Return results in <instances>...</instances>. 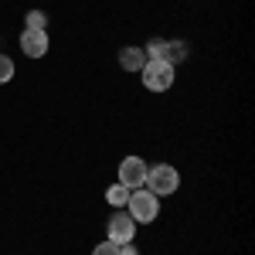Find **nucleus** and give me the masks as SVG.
<instances>
[{"label":"nucleus","mask_w":255,"mask_h":255,"mask_svg":"<svg viewBox=\"0 0 255 255\" xmlns=\"http://www.w3.org/2000/svg\"><path fill=\"white\" fill-rule=\"evenodd\" d=\"M119 255H139V249L133 242H126V245H119Z\"/></svg>","instance_id":"obj_14"},{"label":"nucleus","mask_w":255,"mask_h":255,"mask_svg":"<svg viewBox=\"0 0 255 255\" xmlns=\"http://www.w3.org/2000/svg\"><path fill=\"white\" fill-rule=\"evenodd\" d=\"M20 48H24L27 58H44V55H48V31H27V27H24Z\"/></svg>","instance_id":"obj_6"},{"label":"nucleus","mask_w":255,"mask_h":255,"mask_svg":"<svg viewBox=\"0 0 255 255\" xmlns=\"http://www.w3.org/2000/svg\"><path fill=\"white\" fill-rule=\"evenodd\" d=\"M146 160L143 157H126L119 163V184L123 187H129V191H136V187H146Z\"/></svg>","instance_id":"obj_5"},{"label":"nucleus","mask_w":255,"mask_h":255,"mask_svg":"<svg viewBox=\"0 0 255 255\" xmlns=\"http://www.w3.org/2000/svg\"><path fill=\"white\" fill-rule=\"evenodd\" d=\"M106 235H109V242H116V245H126V242H133V238H136V221L126 215V208H119V211L109 215Z\"/></svg>","instance_id":"obj_4"},{"label":"nucleus","mask_w":255,"mask_h":255,"mask_svg":"<svg viewBox=\"0 0 255 255\" xmlns=\"http://www.w3.org/2000/svg\"><path fill=\"white\" fill-rule=\"evenodd\" d=\"M126 215L139 221V225H150L153 218L160 215V201L153 191H146V187H136V191H129V201H126Z\"/></svg>","instance_id":"obj_1"},{"label":"nucleus","mask_w":255,"mask_h":255,"mask_svg":"<svg viewBox=\"0 0 255 255\" xmlns=\"http://www.w3.org/2000/svg\"><path fill=\"white\" fill-rule=\"evenodd\" d=\"M92 255H119V245L116 242H102V245L92 249Z\"/></svg>","instance_id":"obj_13"},{"label":"nucleus","mask_w":255,"mask_h":255,"mask_svg":"<svg viewBox=\"0 0 255 255\" xmlns=\"http://www.w3.org/2000/svg\"><path fill=\"white\" fill-rule=\"evenodd\" d=\"M139 75H143V85L150 92H167L174 85V65H167L163 58H150L139 68Z\"/></svg>","instance_id":"obj_3"},{"label":"nucleus","mask_w":255,"mask_h":255,"mask_svg":"<svg viewBox=\"0 0 255 255\" xmlns=\"http://www.w3.org/2000/svg\"><path fill=\"white\" fill-rule=\"evenodd\" d=\"M177 187H180V174H177V167H170V163H157V167L146 170V191H153L157 197L174 194Z\"/></svg>","instance_id":"obj_2"},{"label":"nucleus","mask_w":255,"mask_h":255,"mask_svg":"<svg viewBox=\"0 0 255 255\" xmlns=\"http://www.w3.org/2000/svg\"><path fill=\"white\" fill-rule=\"evenodd\" d=\"M187 58V44L184 41H167L163 44V61L167 65H177V61H184Z\"/></svg>","instance_id":"obj_8"},{"label":"nucleus","mask_w":255,"mask_h":255,"mask_svg":"<svg viewBox=\"0 0 255 255\" xmlns=\"http://www.w3.org/2000/svg\"><path fill=\"white\" fill-rule=\"evenodd\" d=\"M10 79H14V61L7 55H0V85H7Z\"/></svg>","instance_id":"obj_12"},{"label":"nucleus","mask_w":255,"mask_h":255,"mask_svg":"<svg viewBox=\"0 0 255 255\" xmlns=\"http://www.w3.org/2000/svg\"><path fill=\"white\" fill-rule=\"evenodd\" d=\"M163 44H167L163 38H153V41H150V44L143 48V55H146V61H150V58H163Z\"/></svg>","instance_id":"obj_11"},{"label":"nucleus","mask_w":255,"mask_h":255,"mask_svg":"<svg viewBox=\"0 0 255 255\" xmlns=\"http://www.w3.org/2000/svg\"><path fill=\"white\" fill-rule=\"evenodd\" d=\"M27 31H44V27H48V14H44V10H27Z\"/></svg>","instance_id":"obj_10"},{"label":"nucleus","mask_w":255,"mask_h":255,"mask_svg":"<svg viewBox=\"0 0 255 255\" xmlns=\"http://www.w3.org/2000/svg\"><path fill=\"white\" fill-rule=\"evenodd\" d=\"M119 65H123L126 72H139V68L146 65V55H143V48H136V44H126V48H119Z\"/></svg>","instance_id":"obj_7"},{"label":"nucleus","mask_w":255,"mask_h":255,"mask_svg":"<svg viewBox=\"0 0 255 255\" xmlns=\"http://www.w3.org/2000/svg\"><path fill=\"white\" fill-rule=\"evenodd\" d=\"M106 201H109L113 208H126V201H129V187H123V184H113V187L106 191Z\"/></svg>","instance_id":"obj_9"}]
</instances>
